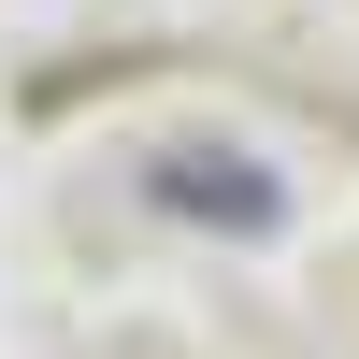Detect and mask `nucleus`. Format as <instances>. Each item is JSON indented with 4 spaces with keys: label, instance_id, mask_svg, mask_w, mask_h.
Wrapping results in <instances>:
<instances>
[{
    "label": "nucleus",
    "instance_id": "obj_1",
    "mask_svg": "<svg viewBox=\"0 0 359 359\" xmlns=\"http://www.w3.org/2000/svg\"><path fill=\"white\" fill-rule=\"evenodd\" d=\"M144 187H201V201H187L201 230H273V216H287V187H273V172H245V158H187V144H172Z\"/></svg>",
    "mask_w": 359,
    "mask_h": 359
}]
</instances>
